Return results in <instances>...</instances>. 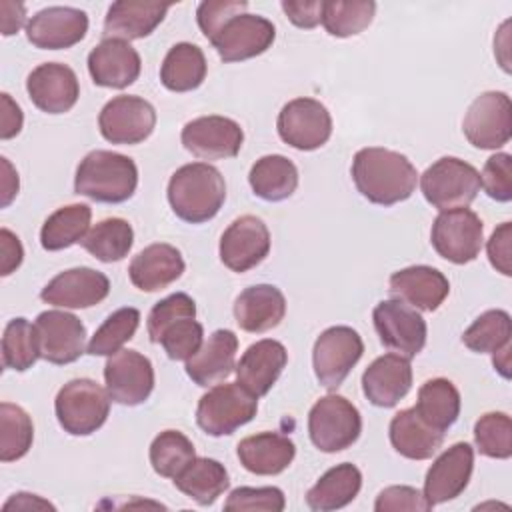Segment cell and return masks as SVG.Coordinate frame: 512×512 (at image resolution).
Masks as SVG:
<instances>
[{
	"mask_svg": "<svg viewBox=\"0 0 512 512\" xmlns=\"http://www.w3.org/2000/svg\"><path fill=\"white\" fill-rule=\"evenodd\" d=\"M352 180L368 202L392 206L412 196L418 184V172L404 154L370 146L354 154Z\"/></svg>",
	"mask_w": 512,
	"mask_h": 512,
	"instance_id": "1",
	"label": "cell"
},
{
	"mask_svg": "<svg viewBox=\"0 0 512 512\" xmlns=\"http://www.w3.org/2000/svg\"><path fill=\"white\" fill-rule=\"evenodd\" d=\"M226 200V184L218 168L206 162L180 166L168 182L172 212L190 224L212 220Z\"/></svg>",
	"mask_w": 512,
	"mask_h": 512,
	"instance_id": "2",
	"label": "cell"
},
{
	"mask_svg": "<svg viewBox=\"0 0 512 512\" xmlns=\"http://www.w3.org/2000/svg\"><path fill=\"white\" fill-rule=\"evenodd\" d=\"M136 186L138 168L134 160L110 150L88 152L74 176L76 194L104 204L126 202L136 192Z\"/></svg>",
	"mask_w": 512,
	"mask_h": 512,
	"instance_id": "3",
	"label": "cell"
},
{
	"mask_svg": "<svg viewBox=\"0 0 512 512\" xmlns=\"http://www.w3.org/2000/svg\"><path fill=\"white\" fill-rule=\"evenodd\" d=\"M54 410L64 432L72 436H88L106 422L110 396L98 382L90 378H74L58 390Z\"/></svg>",
	"mask_w": 512,
	"mask_h": 512,
	"instance_id": "4",
	"label": "cell"
},
{
	"mask_svg": "<svg viewBox=\"0 0 512 512\" xmlns=\"http://www.w3.org/2000/svg\"><path fill=\"white\" fill-rule=\"evenodd\" d=\"M420 190L428 204L440 212L466 208L480 192V172L454 156H444L424 170Z\"/></svg>",
	"mask_w": 512,
	"mask_h": 512,
	"instance_id": "5",
	"label": "cell"
},
{
	"mask_svg": "<svg viewBox=\"0 0 512 512\" xmlns=\"http://www.w3.org/2000/svg\"><path fill=\"white\" fill-rule=\"evenodd\" d=\"M362 432L358 408L340 394L322 396L308 414L312 444L326 454L350 448Z\"/></svg>",
	"mask_w": 512,
	"mask_h": 512,
	"instance_id": "6",
	"label": "cell"
},
{
	"mask_svg": "<svg viewBox=\"0 0 512 512\" xmlns=\"http://www.w3.org/2000/svg\"><path fill=\"white\" fill-rule=\"evenodd\" d=\"M258 410V398L238 382L216 384L198 402L196 422L208 436H226L248 424Z\"/></svg>",
	"mask_w": 512,
	"mask_h": 512,
	"instance_id": "7",
	"label": "cell"
},
{
	"mask_svg": "<svg viewBox=\"0 0 512 512\" xmlns=\"http://www.w3.org/2000/svg\"><path fill=\"white\" fill-rule=\"evenodd\" d=\"M430 240L438 256L452 264L472 262L484 242V226L470 208H452L436 216Z\"/></svg>",
	"mask_w": 512,
	"mask_h": 512,
	"instance_id": "8",
	"label": "cell"
},
{
	"mask_svg": "<svg viewBox=\"0 0 512 512\" xmlns=\"http://www.w3.org/2000/svg\"><path fill=\"white\" fill-rule=\"evenodd\" d=\"M364 352L360 334L350 326L326 328L314 342L312 364L318 382L326 390H336Z\"/></svg>",
	"mask_w": 512,
	"mask_h": 512,
	"instance_id": "9",
	"label": "cell"
},
{
	"mask_svg": "<svg viewBox=\"0 0 512 512\" xmlns=\"http://www.w3.org/2000/svg\"><path fill=\"white\" fill-rule=\"evenodd\" d=\"M372 320L380 342L392 352L404 358H414L422 352L428 328L416 308L396 298L382 300L376 304Z\"/></svg>",
	"mask_w": 512,
	"mask_h": 512,
	"instance_id": "10",
	"label": "cell"
},
{
	"mask_svg": "<svg viewBox=\"0 0 512 512\" xmlns=\"http://www.w3.org/2000/svg\"><path fill=\"white\" fill-rule=\"evenodd\" d=\"M510 96L506 92H482L468 106L462 122L466 140L480 150H496L510 140Z\"/></svg>",
	"mask_w": 512,
	"mask_h": 512,
	"instance_id": "11",
	"label": "cell"
},
{
	"mask_svg": "<svg viewBox=\"0 0 512 512\" xmlns=\"http://www.w3.org/2000/svg\"><path fill=\"white\" fill-rule=\"evenodd\" d=\"M154 126L156 110L140 96H116L98 116L100 134L112 144H140L154 132Z\"/></svg>",
	"mask_w": 512,
	"mask_h": 512,
	"instance_id": "12",
	"label": "cell"
},
{
	"mask_svg": "<svg viewBox=\"0 0 512 512\" xmlns=\"http://www.w3.org/2000/svg\"><path fill=\"white\" fill-rule=\"evenodd\" d=\"M280 138L296 150H316L332 134V116L326 106L314 98H294L278 114Z\"/></svg>",
	"mask_w": 512,
	"mask_h": 512,
	"instance_id": "13",
	"label": "cell"
},
{
	"mask_svg": "<svg viewBox=\"0 0 512 512\" xmlns=\"http://www.w3.org/2000/svg\"><path fill=\"white\" fill-rule=\"evenodd\" d=\"M104 382L112 402L138 406L148 400L154 388L152 362L136 350H118L106 360Z\"/></svg>",
	"mask_w": 512,
	"mask_h": 512,
	"instance_id": "14",
	"label": "cell"
},
{
	"mask_svg": "<svg viewBox=\"0 0 512 512\" xmlns=\"http://www.w3.org/2000/svg\"><path fill=\"white\" fill-rule=\"evenodd\" d=\"M184 148L202 160L234 158L244 142L240 124L226 116H200L190 120L180 134Z\"/></svg>",
	"mask_w": 512,
	"mask_h": 512,
	"instance_id": "15",
	"label": "cell"
},
{
	"mask_svg": "<svg viewBox=\"0 0 512 512\" xmlns=\"http://www.w3.org/2000/svg\"><path fill=\"white\" fill-rule=\"evenodd\" d=\"M40 358L50 364H70L84 354L86 328L78 316L62 310L40 312L36 322Z\"/></svg>",
	"mask_w": 512,
	"mask_h": 512,
	"instance_id": "16",
	"label": "cell"
},
{
	"mask_svg": "<svg viewBox=\"0 0 512 512\" xmlns=\"http://www.w3.org/2000/svg\"><path fill=\"white\" fill-rule=\"evenodd\" d=\"M218 250L226 268L232 272H248L270 252L268 226L258 216H240L224 230Z\"/></svg>",
	"mask_w": 512,
	"mask_h": 512,
	"instance_id": "17",
	"label": "cell"
},
{
	"mask_svg": "<svg viewBox=\"0 0 512 512\" xmlns=\"http://www.w3.org/2000/svg\"><path fill=\"white\" fill-rule=\"evenodd\" d=\"M276 38L274 24L258 14H240L226 22L210 42L222 62H242L266 52Z\"/></svg>",
	"mask_w": 512,
	"mask_h": 512,
	"instance_id": "18",
	"label": "cell"
},
{
	"mask_svg": "<svg viewBox=\"0 0 512 512\" xmlns=\"http://www.w3.org/2000/svg\"><path fill=\"white\" fill-rule=\"evenodd\" d=\"M88 32V16L72 6H50L26 24V38L42 50H62L78 44Z\"/></svg>",
	"mask_w": 512,
	"mask_h": 512,
	"instance_id": "19",
	"label": "cell"
},
{
	"mask_svg": "<svg viewBox=\"0 0 512 512\" xmlns=\"http://www.w3.org/2000/svg\"><path fill=\"white\" fill-rule=\"evenodd\" d=\"M110 292V280L100 270L80 266L56 274L40 292L46 304L58 308H90Z\"/></svg>",
	"mask_w": 512,
	"mask_h": 512,
	"instance_id": "20",
	"label": "cell"
},
{
	"mask_svg": "<svg viewBox=\"0 0 512 512\" xmlns=\"http://www.w3.org/2000/svg\"><path fill=\"white\" fill-rule=\"evenodd\" d=\"M474 468V448L468 442H456L446 448L426 472L424 496L436 506L454 500L464 492Z\"/></svg>",
	"mask_w": 512,
	"mask_h": 512,
	"instance_id": "21",
	"label": "cell"
},
{
	"mask_svg": "<svg viewBox=\"0 0 512 512\" xmlns=\"http://www.w3.org/2000/svg\"><path fill=\"white\" fill-rule=\"evenodd\" d=\"M26 92L38 110L46 114H64L78 102L80 84L70 66L44 62L28 74Z\"/></svg>",
	"mask_w": 512,
	"mask_h": 512,
	"instance_id": "22",
	"label": "cell"
},
{
	"mask_svg": "<svg viewBox=\"0 0 512 512\" xmlns=\"http://www.w3.org/2000/svg\"><path fill=\"white\" fill-rule=\"evenodd\" d=\"M288 362L284 344L272 338L258 340L246 348L236 364V382L252 396L260 398L270 392Z\"/></svg>",
	"mask_w": 512,
	"mask_h": 512,
	"instance_id": "23",
	"label": "cell"
},
{
	"mask_svg": "<svg viewBox=\"0 0 512 512\" xmlns=\"http://www.w3.org/2000/svg\"><path fill=\"white\" fill-rule=\"evenodd\" d=\"M142 68L140 54L124 40H102L88 54L92 82L102 88H126L138 80Z\"/></svg>",
	"mask_w": 512,
	"mask_h": 512,
	"instance_id": "24",
	"label": "cell"
},
{
	"mask_svg": "<svg viewBox=\"0 0 512 512\" xmlns=\"http://www.w3.org/2000/svg\"><path fill=\"white\" fill-rule=\"evenodd\" d=\"M412 388L410 358L384 354L362 374V392L378 408L396 406Z\"/></svg>",
	"mask_w": 512,
	"mask_h": 512,
	"instance_id": "25",
	"label": "cell"
},
{
	"mask_svg": "<svg viewBox=\"0 0 512 512\" xmlns=\"http://www.w3.org/2000/svg\"><path fill=\"white\" fill-rule=\"evenodd\" d=\"M448 292V278L432 266H408L390 276V294L416 310H438Z\"/></svg>",
	"mask_w": 512,
	"mask_h": 512,
	"instance_id": "26",
	"label": "cell"
},
{
	"mask_svg": "<svg viewBox=\"0 0 512 512\" xmlns=\"http://www.w3.org/2000/svg\"><path fill=\"white\" fill-rule=\"evenodd\" d=\"M238 338L232 330H216L198 352L186 360V374L198 386H212L228 378L236 368Z\"/></svg>",
	"mask_w": 512,
	"mask_h": 512,
	"instance_id": "27",
	"label": "cell"
},
{
	"mask_svg": "<svg viewBox=\"0 0 512 512\" xmlns=\"http://www.w3.org/2000/svg\"><path fill=\"white\" fill-rule=\"evenodd\" d=\"M184 272V258L172 244H150L140 250L130 266V282L142 292H158L176 282Z\"/></svg>",
	"mask_w": 512,
	"mask_h": 512,
	"instance_id": "28",
	"label": "cell"
},
{
	"mask_svg": "<svg viewBox=\"0 0 512 512\" xmlns=\"http://www.w3.org/2000/svg\"><path fill=\"white\" fill-rule=\"evenodd\" d=\"M170 4L144 2V0H120L108 8L104 18V40H140L150 36L164 20Z\"/></svg>",
	"mask_w": 512,
	"mask_h": 512,
	"instance_id": "29",
	"label": "cell"
},
{
	"mask_svg": "<svg viewBox=\"0 0 512 512\" xmlns=\"http://www.w3.org/2000/svg\"><path fill=\"white\" fill-rule=\"evenodd\" d=\"M286 314V298L272 284H256L242 290L234 302V318L246 332L260 334L276 328Z\"/></svg>",
	"mask_w": 512,
	"mask_h": 512,
	"instance_id": "30",
	"label": "cell"
},
{
	"mask_svg": "<svg viewBox=\"0 0 512 512\" xmlns=\"http://www.w3.org/2000/svg\"><path fill=\"white\" fill-rule=\"evenodd\" d=\"M238 460L240 464L258 476H274L284 472L294 456V442L278 432H260L254 436H246L238 442Z\"/></svg>",
	"mask_w": 512,
	"mask_h": 512,
	"instance_id": "31",
	"label": "cell"
},
{
	"mask_svg": "<svg viewBox=\"0 0 512 512\" xmlns=\"http://www.w3.org/2000/svg\"><path fill=\"white\" fill-rule=\"evenodd\" d=\"M390 442L404 458L428 460L442 446L444 432L426 424L414 408H406L390 420Z\"/></svg>",
	"mask_w": 512,
	"mask_h": 512,
	"instance_id": "32",
	"label": "cell"
},
{
	"mask_svg": "<svg viewBox=\"0 0 512 512\" xmlns=\"http://www.w3.org/2000/svg\"><path fill=\"white\" fill-rule=\"evenodd\" d=\"M362 488L360 470L350 464H338L324 472L320 480L306 492V504L314 512H330L348 506Z\"/></svg>",
	"mask_w": 512,
	"mask_h": 512,
	"instance_id": "33",
	"label": "cell"
},
{
	"mask_svg": "<svg viewBox=\"0 0 512 512\" xmlns=\"http://www.w3.org/2000/svg\"><path fill=\"white\" fill-rule=\"evenodd\" d=\"M206 70L208 66L202 48L190 42H178L162 60L160 82L170 92H190L204 82Z\"/></svg>",
	"mask_w": 512,
	"mask_h": 512,
	"instance_id": "34",
	"label": "cell"
},
{
	"mask_svg": "<svg viewBox=\"0 0 512 512\" xmlns=\"http://www.w3.org/2000/svg\"><path fill=\"white\" fill-rule=\"evenodd\" d=\"M252 192L266 202H280L298 188V170L292 160L282 154H268L254 162L248 174Z\"/></svg>",
	"mask_w": 512,
	"mask_h": 512,
	"instance_id": "35",
	"label": "cell"
},
{
	"mask_svg": "<svg viewBox=\"0 0 512 512\" xmlns=\"http://www.w3.org/2000/svg\"><path fill=\"white\" fill-rule=\"evenodd\" d=\"M174 486L200 506H210L224 494V490H228L230 480L226 468L218 460L194 458L174 478Z\"/></svg>",
	"mask_w": 512,
	"mask_h": 512,
	"instance_id": "36",
	"label": "cell"
},
{
	"mask_svg": "<svg viewBox=\"0 0 512 512\" xmlns=\"http://www.w3.org/2000/svg\"><path fill=\"white\" fill-rule=\"evenodd\" d=\"M414 410L426 424L446 434L460 416V392L446 378L426 380L418 390Z\"/></svg>",
	"mask_w": 512,
	"mask_h": 512,
	"instance_id": "37",
	"label": "cell"
},
{
	"mask_svg": "<svg viewBox=\"0 0 512 512\" xmlns=\"http://www.w3.org/2000/svg\"><path fill=\"white\" fill-rule=\"evenodd\" d=\"M92 210L88 204H70L52 212L40 230V244L48 252L70 248L88 234Z\"/></svg>",
	"mask_w": 512,
	"mask_h": 512,
	"instance_id": "38",
	"label": "cell"
},
{
	"mask_svg": "<svg viewBox=\"0 0 512 512\" xmlns=\"http://www.w3.org/2000/svg\"><path fill=\"white\" fill-rule=\"evenodd\" d=\"M80 244L100 262H118L128 256L134 244V230L124 218H106L92 226Z\"/></svg>",
	"mask_w": 512,
	"mask_h": 512,
	"instance_id": "39",
	"label": "cell"
},
{
	"mask_svg": "<svg viewBox=\"0 0 512 512\" xmlns=\"http://www.w3.org/2000/svg\"><path fill=\"white\" fill-rule=\"evenodd\" d=\"M34 440V424L28 412L16 404H0V460L14 462L28 454Z\"/></svg>",
	"mask_w": 512,
	"mask_h": 512,
	"instance_id": "40",
	"label": "cell"
},
{
	"mask_svg": "<svg viewBox=\"0 0 512 512\" xmlns=\"http://www.w3.org/2000/svg\"><path fill=\"white\" fill-rule=\"evenodd\" d=\"M376 4L370 0H330L324 2L322 24L330 36L348 38L366 30L374 20Z\"/></svg>",
	"mask_w": 512,
	"mask_h": 512,
	"instance_id": "41",
	"label": "cell"
},
{
	"mask_svg": "<svg viewBox=\"0 0 512 512\" xmlns=\"http://www.w3.org/2000/svg\"><path fill=\"white\" fill-rule=\"evenodd\" d=\"M40 358L36 326L26 318H14L6 324L2 336V362L4 368L24 372Z\"/></svg>",
	"mask_w": 512,
	"mask_h": 512,
	"instance_id": "42",
	"label": "cell"
},
{
	"mask_svg": "<svg viewBox=\"0 0 512 512\" xmlns=\"http://www.w3.org/2000/svg\"><path fill=\"white\" fill-rule=\"evenodd\" d=\"M512 336V320L506 310H486L480 314L462 334V342L472 352H498L506 344H510Z\"/></svg>",
	"mask_w": 512,
	"mask_h": 512,
	"instance_id": "43",
	"label": "cell"
},
{
	"mask_svg": "<svg viewBox=\"0 0 512 512\" xmlns=\"http://www.w3.org/2000/svg\"><path fill=\"white\" fill-rule=\"evenodd\" d=\"M194 458V444L178 430H164L150 444V464L164 478L174 480Z\"/></svg>",
	"mask_w": 512,
	"mask_h": 512,
	"instance_id": "44",
	"label": "cell"
},
{
	"mask_svg": "<svg viewBox=\"0 0 512 512\" xmlns=\"http://www.w3.org/2000/svg\"><path fill=\"white\" fill-rule=\"evenodd\" d=\"M140 324V312L132 306L112 312L104 324L94 332L86 352L92 356H112L134 338Z\"/></svg>",
	"mask_w": 512,
	"mask_h": 512,
	"instance_id": "45",
	"label": "cell"
},
{
	"mask_svg": "<svg viewBox=\"0 0 512 512\" xmlns=\"http://www.w3.org/2000/svg\"><path fill=\"white\" fill-rule=\"evenodd\" d=\"M474 442L480 454L496 460L512 456V420L504 412H488L474 424Z\"/></svg>",
	"mask_w": 512,
	"mask_h": 512,
	"instance_id": "46",
	"label": "cell"
},
{
	"mask_svg": "<svg viewBox=\"0 0 512 512\" xmlns=\"http://www.w3.org/2000/svg\"><path fill=\"white\" fill-rule=\"evenodd\" d=\"M204 342V328L196 318H180L170 324L162 334L158 344L164 348L170 360L192 358Z\"/></svg>",
	"mask_w": 512,
	"mask_h": 512,
	"instance_id": "47",
	"label": "cell"
},
{
	"mask_svg": "<svg viewBox=\"0 0 512 512\" xmlns=\"http://www.w3.org/2000/svg\"><path fill=\"white\" fill-rule=\"evenodd\" d=\"M180 318H196V302L188 294L176 292L154 304L146 322L150 340L158 344L160 334Z\"/></svg>",
	"mask_w": 512,
	"mask_h": 512,
	"instance_id": "48",
	"label": "cell"
},
{
	"mask_svg": "<svg viewBox=\"0 0 512 512\" xmlns=\"http://www.w3.org/2000/svg\"><path fill=\"white\" fill-rule=\"evenodd\" d=\"M480 186L496 202L512 200V156L498 152L490 156L480 174Z\"/></svg>",
	"mask_w": 512,
	"mask_h": 512,
	"instance_id": "49",
	"label": "cell"
},
{
	"mask_svg": "<svg viewBox=\"0 0 512 512\" xmlns=\"http://www.w3.org/2000/svg\"><path fill=\"white\" fill-rule=\"evenodd\" d=\"M286 506L284 492L276 486L250 488L242 486L230 492L224 502L226 510H266V512H282Z\"/></svg>",
	"mask_w": 512,
	"mask_h": 512,
	"instance_id": "50",
	"label": "cell"
},
{
	"mask_svg": "<svg viewBox=\"0 0 512 512\" xmlns=\"http://www.w3.org/2000/svg\"><path fill=\"white\" fill-rule=\"evenodd\" d=\"M246 8V0H206L198 6L196 20L202 34L212 42L218 36V32L226 26V22L244 14Z\"/></svg>",
	"mask_w": 512,
	"mask_h": 512,
	"instance_id": "51",
	"label": "cell"
},
{
	"mask_svg": "<svg viewBox=\"0 0 512 512\" xmlns=\"http://www.w3.org/2000/svg\"><path fill=\"white\" fill-rule=\"evenodd\" d=\"M376 512H396V510H412V512H428L432 504L426 500L424 492L412 486H388L384 488L374 502Z\"/></svg>",
	"mask_w": 512,
	"mask_h": 512,
	"instance_id": "52",
	"label": "cell"
},
{
	"mask_svg": "<svg viewBox=\"0 0 512 512\" xmlns=\"http://www.w3.org/2000/svg\"><path fill=\"white\" fill-rule=\"evenodd\" d=\"M488 260L492 264V268L504 276L512 274V224L510 222H502L490 236L488 244Z\"/></svg>",
	"mask_w": 512,
	"mask_h": 512,
	"instance_id": "53",
	"label": "cell"
},
{
	"mask_svg": "<svg viewBox=\"0 0 512 512\" xmlns=\"http://www.w3.org/2000/svg\"><path fill=\"white\" fill-rule=\"evenodd\" d=\"M282 10L298 28H314L322 22L324 2L320 0H284Z\"/></svg>",
	"mask_w": 512,
	"mask_h": 512,
	"instance_id": "54",
	"label": "cell"
},
{
	"mask_svg": "<svg viewBox=\"0 0 512 512\" xmlns=\"http://www.w3.org/2000/svg\"><path fill=\"white\" fill-rule=\"evenodd\" d=\"M0 274L8 276L12 274L24 258V250L22 244L18 240L16 234H12L8 228L0 230Z\"/></svg>",
	"mask_w": 512,
	"mask_h": 512,
	"instance_id": "55",
	"label": "cell"
},
{
	"mask_svg": "<svg viewBox=\"0 0 512 512\" xmlns=\"http://www.w3.org/2000/svg\"><path fill=\"white\" fill-rule=\"evenodd\" d=\"M0 100H2V114H0V138H2V140H10V138H14V136L22 130L24 116H22L20 106L10 98V94L2 92Z\"/></svg>",
	"mask_w": 512,
	"mask_h": 512,
	"instance_id": "56",
	"label": "cell"
},
{
	"mask_svg": "<svg viewBox=\"0 0 512 512\" xmlns=\"http://www.w3.org/2000/svg\"><path fill=\"white\" fill-rule=\"evenodd\" d=\"M0 14H2L0 24H2V34L4 36H12L24 26V20H26L24 4L2 0L0 2Z\"/></svg>",
	"mask_w": 512,
	"mask_h": 512,
	"instance_id": "57",
	"label": "cell"
},
{
	"mask_svg": "<svg viewBox=\"0 0 512 512\" xmlns=\"http://www.w3.org/2000/svg\"><path fill=\"white\" fill-rule=\"evenodd\" d=\"M2 164V206L6 208L18 194V174L8 162V158H0Z\"/></svg>",
	"mask_w": 512,
	"mask_h": 512,
	"instance_id": "58",
	"label": "cell"
},
{
	"mask_svg": "<svg viewBox=\"0 0 512 512\" xmlns=\"http://www.w3.org/2000/svg\"><path fill=\"white\" fill-rule=\"evenodd\" d=\"M10 508H16V510H54V506L46 500H42L40 496L36 494H28V492H18L14 494L6 504H4V510H10Z\"/></svg>",
	"mask_w": 512,
	"mask_h": 512,
	"instance_id": "59",
	"label": "cell"
},
{
	"mask_svg": "<svg viewBox=\"0 0 512 512\" xmlns=\"http://www.w3.org/2000/svg\"><path fill=\"white\" fill-rule=\"evenodd\" d=\"M492 364H494V368H496L504 378H510V344H506L504 348H500L498 352H494Z\"/></svg>",
	"mask_w": 512,
	"mask_h": 512,
	"instance_id": "60",
	"label": "cell"
}]
</instances>
